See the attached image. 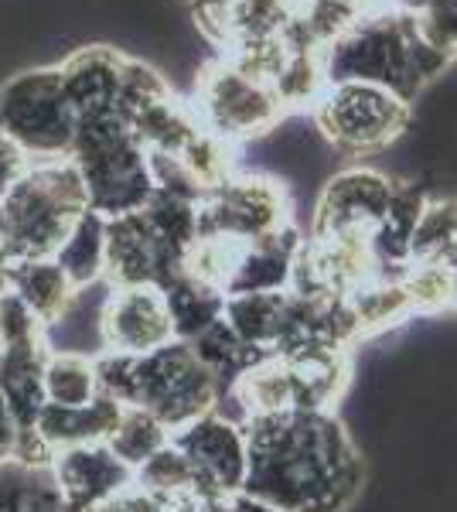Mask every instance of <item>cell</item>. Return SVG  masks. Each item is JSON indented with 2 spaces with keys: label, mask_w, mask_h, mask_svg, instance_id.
<instances>
[{
  "label": "cell",
  "mask_w": 457,
  "mask_h": 512,
  "mask_svg": "<svg viewBox=\"0 0 457 512\" xmlns=\"http://www.w3.org/2000/svg\"><path fill=\"white\" fill-rule=\"evenodd\" d=\"M249 495L287 512H352L365 458L331 410H294L246 424Z\"/></svg>",
  "instance_id": "1"
},
{
  "label": "cell",
  "mask_w": 457,
  "mask_h": 512,
  "mask_svg": "<svg viewBox=\"0 0 457 512\" xmlns=\"http://www.w3.org/2000/svg\"><path fill=\"white\" fill-rule=\"evenodd\" d=\"M451 65V59L417 35L413 14L396 7L365 14L321 52L324 82H376L410 106L444 79Z\"/></svg>",
  "instance_id": "2"
},
{
  "label": "cell",
  "mask_w": 457,
  "mask_h": 512,
  "mask_svg": "<svg viewBox=\"0 0 457 512\" xmlns=\"http://www.w3.org/2000/svg\"><path fill=\"white\" fill-rule=\"evenodd\" d=\"M99 393L140 407L174 434L219 403V383L185 342H168L147 355H96Z\"/></svg>",
  "instance_id": "3"
},
{
  "label": "cell",
  "mask_w": 457,
  "mask_h": 512,
  "mask_svg": "<svg viewBox=\"0 0 457 512\" xmlns=\"http://www.w3.org/2000/svg\"><path fill=\"white\" fill-rule=\"evenodd\" d=\"M86 188L69 158L31 161L24 178L0 202V243L14 260H52L82 212Z\"/></svg>",
  "instance_id": "4"
},
{
  "label": "cell",
  "mask_w": 457,
  "mask_h": 512,
  "mask_svg": "<svg viewBox=\"0 0 457 512\" xmlns=\"http://www.w3.org/2000/svg\"><path fill=\"white\" fill-rule=\"evenodd\" d=\"M69 161L82 178L89 209L103 219L140 212L154 195L147 151L130 134L127 120L116 113L76 120Z\"/></svg>",
  "instance_id": "5"
},
{
  "label": "cell",
  "mask_w": 457,
  "mask_h": 512,
  "mask_svg": "<svg viewBox=\"0 0 457 512\" xmlns=\"http://www.w3.org/2000/svg\"><path fill=\"white\" fill-rule=\"evenodd\" d=\"M311 120L328 147L345 158H376L413 127V106L376 82H328Z\"/></svg>",
  "instance_id": "6"
},
{
  "label": "cell",
  "mask_w": 457,
  "mask_h": 512,
  "mask_svg": "<svg viewBox=\"0 0 457 512\" xmlns=\"http://www.w3.org/2000/svg\"><path fill=\"white\" fill-rule=\"evenodd\" d=\"M52 355L48 328L18 301V294L0 297V393L7 396L21 427V458L18 465L48 468L52 454L38 444L35 424L45 407V362Z\"/></svg>",
  "instance_id": "7"
},
{
  "label": "cell",
  "mask_w": 457,
  "mask_h": 512,
  "mask_svg": "<svg viewBox=\"0 0 457 512\" xmlns=\"http://www.w3.org/2000/svg\"><path fill=\"white\" fill-rule=\"evenodd\" d=\"M0 134L31 161L69 158L76 140V113L62 93L58 69L24 65L0 82Z\"/></svg>",
  "instance_id": "8"
},
{
  "label": "cell",
  "mask_w": 457,
  "mask_h": 512,
  "mask_svg": "<svg viewBox=\"0 0 457 512\" xmlns=\"http://www.w3.org/2000/svg\"><path fill=\"white\" fill-rule=\"evenodd\" d=\"M191 110L209 134L222 137L232 147L267 137L284 120V106L267 82L246 76L222 55L195 72Z\"/></svg>",
  "instance_id": "9"
},
{
  "label": "cell",
  "mask_w": 457,
  "mask_h": 512,
  "mask_svg": "<svg viewBox=\"0 0 457 512\" xmlns=\"http://www.w3.org/2000/svg\"><path fill=\"white\" fill-rule=\"evenodd\" d=\"M290 222L287 185L267 171H239L198 202V236H222L239 246L280 233Z\"/></svg>",
  "instance_id": "10"
},
{
  "label": "cell",
  "mask_w": 457,
  "mask_h": 512,
  "mask_svg": "<svg viewBox=\"0 0 457 512\" xmlns=\"http://www.w3.org/2000/svg\"><path fill=\"white\" fill-rule=\"evenodd\" d=\"M171 444L185 454L202 499H229L246 489L249 478V437L246 427L232 417L209 410L181 431L171 434Z\"/></svg>",
  "instance_id": "11"
},
{
  "label": "cell",
  "mask_w": 457,
  "mask_h": 512,
  "mask_svg": "<svg viewBox=\"0 0 457 512\" xmlns=\"http://www.w3.org/2000/svg\"><path fill=\"white\" fill-rule=\"evenodd\" d=\"M396 178L372 164H348L324 178L311 209L307 236H365L393 198Z\"/></svg>",
  "instance_id": "12"
},
{
  "label": "cell",
  "mask_w": 457,
  "mask_h": 512,
  "mask_svg": "<svg viewBox=\"0 0 457 512\" xmlns=\"http://www.w3.org/2000/svg\"><path fill=\"white\" fill-rule=\"evenodd\" d=\"M376 270L365 236H307L290 291L304 297H348Z\"/></svg>",
  "instance_id": "13"
},
{
  "label": "cell",
  "mask_w": 457,
  "mask_h": 512,
  "mask_svg": "<svg viewBox=\"0 0 457 512\" xmlns=\"http://www.w3.org/2000/svg\"><path fill=\"white\" fill-rule=\"evenodd\" d=\"M99 338L116 355H147L178 342L161 287H113L99 311Z\"/></svg>",
  "instance_id": "14"
},
{
  "label": "cell",
  "mask_w": 457,
  "mask_h": 512,
  "mask_svg": "<svg viewBox=\"0 0 457 512\" xmlns=\"http://www.w3.org/2000/svg\"><path fill=\"white\" fill-rule=\"evenodd\" d=\"M181 270V256L171 253L140 212L106 219V267L103 280L113 287H161Z\"/></svg>",
  "instance_id": "15"
},
{
  "label": "cell",
  "mask_w": 457,
  "mask_h": 512,
  "mask_svg": "<svg viewBox=\"0 0 457 512\" xmlns=\"http://www.w3.org/2000/svg\"><path fill=\"white\" fill-rule=\"evenodd\" d=\"M58 499L65 512H93L134 482V468L123 465L106 444H79V448L55 451L48 461Z\"/></svg>",
  "instance_id": "16"
},
{
  "label": "cell",
  "mask_w": 457,
  "mask_h": 512,
  "mask_svg": "<svg viewBox=\"0 0 457 512\" xmlns=\"http://www.w3.org/2000/svg\"><path fill=\"white\" fill-rule=\"evenodd\" d=\"M123 65H127V52L110 41L79 45L62 62H55L58 82H62V93L69 99L76 120L103 117V113L120 117Z\"/></svg>",
  "instance_id": "17"
},
{
  "label": "cell",
  "mask_w": 457,
  "mask_h": 512,
  "mask_svg": "<svg viewBox=\"0 0 457 512\" xmlns=\"http://www.w3.org/2000/svg\"><path fill=\"white\" fill-rule=\"evenodd\" d=\"M304 246V229L290 222L280 233L253 239L239 250L236 270L226 294H284L294 280L297 256Z\"/></svg>",
  "instance_id": "18"
},
{
  "label": "cell",
  "mask_w": 457,
  "mask_h": 512,
  "mask_svg": "<svg viewBox=\"0 0 457 512\" xmlns=\"http://www.w3.org/2000/svg\"><path fill=\"white\" fill-rule=\"evenodd\" d=\"M120 414H123V403L106 393H96L82 407L45 403L35 424V437L48 454L79 448V444H106V437L113 434Z\"/></svg>",
  "instance_id": "19"
},
{
  "label": "cell",
  "mask_w": 457,
  "mask_h": 512,
  "mask_svg": "<svg viewBox=\"0 0 457 512\" xmlns=\"http://www.w3.org/2000/svg\"><path fill=\"white\" fill-rule=\"evenodd\" d=\"M345 304H348V311H352L359 342L389 335L393 328L413 321V311L403 294L400 274H372L365 284H359L345 297Z\"/></svg>",
  "instance_id": "20"
},
{
  "label": "cell",
  "mask_w": 457,
  "mask_h": 512,
  "mask_svg": "<svg viewBox=\"0 0 457 512\" xmlns=\"http://www.w3.org/2000/svg\"><path fill=\"white\" fill-rule=\"evenodd\" d=\"M127 127L147 154H178L202 130V123H198L191 103L178 99L174 93H164L151 99L147 106H140L127 120Z\"/></svg>",
  "instance_id": "21"
},
{
  "label": "cell",
  "mask_w": 457,
  "mask_h": 512,
  "mask_svg": "<svg viewBox=\"0 0 457 512\" xmlns=\"http://www.w3.org/2000/svg\"><path fill=\"white\" fill-rule=\"evenodd\" d=\"M11 294H18V301L45 328H52L55 321L69 315L79 297V291L69 284V277L62 274L55 260H21L14 267Z\"/></svg>",
  "instance_id": "22"
},
{
  "label": "cell",
  "mask_w": 457,
  "mask_h": 512,
  "mask_svg": "<svg viewBox=\"0 0 457 512\" xmlns=\"http://www.w3.org/2000/svg\"><path fill=\"white\" fill-rule=\"evenodd\" d=\"M164 304H168L171 315V328L178 342H191L212 328L215 321H222V311H226V294L219 287H209L202 280H195L185 270H178L168 284H161Z\"/></svg>",
  "instance_id": "23"
},
{
  "label": "cell",
  "mask_w": 457,
  "mask_h": 512,
  "mask_svg": "<svg viewBox=\"0 0 457 512\" xmlns=\"http://www.w3.org/2000/svg\"><path fill=\"white\" fill-rule=\"evenodd\" d=\"M52 260L62 267V274L69 277V284L76 291L99 284L106 267V219L93 209L82 212Z\"/></svg>",
  "instance_id": "24"
},
{
  "label": "cell",
  "mask_w": 457,
  "mask_h": 512,
  "mask_svg": "<svg viewBox=\"0 0 457 512\" xmlns=\"http://www.w3.org/2000/svg\"><path fill=\"white\" fill-rule=\"evenodd\" d=\"M403 294L413 321L437 318L457 308V263L454 260H413L400 270Z\"/></svg>",
  "instance_id": "25"
},
{
  "label": "cell",
  "mask_w": 457,
  "mask_h": 512,
  "mask_svg": "<svg viewBox=\"0 0 457 512\" xmlns=\"http://www.w3.org/2000/svg\"><path fill=\"white\" fill-rule=\"evenodd\" d=\"M284 301H287V291L284 294H226L222 321H226L246 345L270 355L280 338V325H284Z\"/></svg>",
  "instance_id": "26"
},
{
  "label": "cell",
  "mask_w": 457,
  "mask_h": 512,
  "mask_svg": "<svg viewBox=\"0 0 457 512\" xmlns=\"http://www.w3.org/2000/svg\"><path fill=\"white\" fill-rule=\"evenodd\" d=\"M134 482L140 485V489L157 495V499H161L171 512L188 509V506H195V502H205L195 489V475H191V465L185 461V454L174 448L171 441L164 444L154 458H147L144 465L137 468Z\"/></svg>",
  "instance_id": "27"
},
{
  "label": "cell",
  "mask_w": 457,
  "mask_h": 512,
  "mask_svg": "<svg viewBox=\"0 0 457 512\" xmlns=\"http://www.w3.org/2000/svg\"><path fill=\"white\" fill-rule=\"evenodd\" d=\"M185 345L195 352V359L215 376L219 390H226L232 379H239L249 366H253V362H260L263 355H267V352H256L253 345H246L243 338L226 325V321H215L212 328H205L202 335L191 338V342H185Z\"/></svg>",
  "instance_id": "28"
},
{
  "label": "cell",
  "mask_w": 457,
  "mask_h": 512,
  "mask_svg": "<svg viewBox=\"0 0 457 512\" xmlns=\"http://www.w3.org/2000/svg\"><path fill=\"white\" fill-rule=\"evenodd\" d=\"M413 260H457V195L430 192L410 239Z\"/></svg>",
  "instance_id": "29"
},
{
  "label": "cell",
  "mask_w": 457,
  "mask_h": 512,
  "mask_svg": "<svg viewBox=\"0 0 457 512\" xmlns=\"http://www.w3.org/2000/svg\"><path fill=\"white\" fill-rule=\"evenodd\" d=\"M45 403H58V407H82L99 393L96 362L79 352H55L45 362Z\"/></svg>",
  "instance_id": "30"
},
{
  "label": "cell",
  "mask_w": 457,
  "mask_h": 512,
  "mask_svg": "<svg viewBox=\"0 0 457 512\" xmlns=\"http://www.w3.org/2000/svg\"><path fill=\"white\" fill-rule=\"evenodd\" d=\"M178 161L188 171V178L202 188V195L226 185L232 175H239V147L226 144V140L209 134L205 127L181 147Z\"/></svg>",
  "instance_id": "31"
},
{
  "label": "cell",
  "mask_w": 457,
  "mask_h": 512,
  "mask_svg": "<svg viewBox=\"0 0 457 512\" xmlns=\"http://www.w3.org/2000/svg\"><path fill=\"white\" fill-rule=\"evenodd\" d=\"M0 512H65L48 468L0 465Z\"/></svg>",
  "instance_id": "32"
},
{
  "label": "cell",
  "mask_w": 457,
  "mask_h": 512,
  "mask_svg": "<svg viewBox=\"0 0 457 512\" xmlns=\"http://www.w3.org/2000/svg\"><path fill=\"white\" fill-rule=\"evenodd\" d=\"M168 441H171V431L161 424V420L151 417L140 407H123L113 434L106 437V448H110L123 465L137 472V468L144 465L147 458H154Z\"/></svg>",
  "instance_id": "33"
},
{
  "label": "cell",
  "mask_w": 457,
  "mask_h": 512,
  "mask_svg": "<svg viewBox=\"0 0 457 512\" xmlns=\"http://www.w3.org/2000/svg\"><path fill=\"white\" fill-rule=\"evenodd\" d=\"M140 216L147 219V226L154 229V236L168 246L171 253H178L185 260L188 246L198 239V202L171 192H157L147 198V205L140 209Z\"/></svg>",
  "instance_id": "34"
},
{
  "label": "cell",
  "mask_w": 457,
  "mask_h": 512,
  "mask_svg": "<svg viewBox=\"0 0 457 512\" xmlns=\"http://www.w3.org/2000/svg\"><path fill=\"white\" fill-rule=\"evenodd\" d=\"M324 86L328 82H324L321 72V55L301 52V48H290L287 62L280 65V72L270 82L273 96L280 99L284 113H311V106L318 103Z\"/></svg>",
  "instance_id": "35"
},
{
  "label": "cell",
  "mask_w": 457,
  "mask_h": 512,
  "mask_svg": "<svg viewBox=\"0 0 457 512\" xmlns=\"http://www.w3.org/2000/svg\"><path fill=\"white\" fill-rule=\"evenodd\" d=\"M239 250H243V246L232 243V239L198 236L195 243L188 246L185 260H181V270L195 280H202V284L219 287V291L226 294L232 270H236V260H239Z\"/></svg>",
  "instance_id": "36"
},
{
  "label": "cell",
  "mask_w": 457,
  "mask_h": 512,
  "mask_svg": "<svg viewBox=\"0 0 457 512\" xmlns=\"http://www.w3.org/2000/svg\"><path fill=\"white\" fill-rule=\"evenodd\" d=\"M413 24L430 48L457 62V0H427L420 11H413Z\"/></svg>",
  "instance_id": "37"
},
{
  "label": "cell",
  "mask_w": 457,
  "mask_h": 512,
  "mask_svg": "<svg viewBox=\"0 0 457 512\" xmlns=\"http://www.w3.org/2000/svg\"><path fill=\"white\" fill-rule=\"evenodd\" d=\"M188 18L195 24L198 38H205L209 45L229 48V24H232V4L236 0H185Z\"/></svg>",
  "instance_id": "38"
},
{
  "label": "cell",
  "mask_w": 457,
  "mask_h": 512,
  "mask_svg": "<svg viewBox=\"0 0 457 512\" xmlns=\"http://www.w3.org/2000/svg\"><path fill=\"white\" fill-rule=\"evenodd\" d=\"M93 512H171L157 495L147 489H140L137 482H130L127 489H120L113 499H106L103 506H96Z\"/></svg>",
  "instance_id": "39"
},
{
  "label": "cell",
  "mask_w": 457,
  "mask_h": 512,
  "mask_svg": "<svg viewBox=\"0 0 457 512\" xmlns=\"http://www.w3.org/2000/svg\"><path fill=\"white\" fill-rule=\"evenodd\" d=\"M31 168V158L21 151L14 140H7L0 134V202L11 195V188L24 178V171Z\"/></svg>",
  "instance_id": "40"
},
{
  "label": "cell",
  "mask_w": 457,
  "mask_h": 512,
  "mask_svg": "<svg viewBox=\"0 0 457 512\" xmlns=\"http://www.w3.org/2000/svg\"><path fill=\"white\" fill-rule=\"evenodd\" d=\"M18 458H21V427L11 403H7V396L0 393V465H11Z\"/></svg>",
  "instance_id": "41"
},
{
  "label": "cell",
  "mask_w": 457,
  "mask_h": 512,
  "mask_svg": "<svg viewBox=\"0 0 457 512\" xmlns=\"http://www.w3.org/2000/svg\"><path fill=\"white\" fill-rule=\"evenodd\" d=\"M226 506H229V512H287V509L273 506V502L256 499V495H249V492H236V495H229Z\"/></svg>",
  "instance_id": "42"
},
{
  "label": "cell",
  "mask_w": 457,
  "mask_h": 512,
  "mask_svg": "<svg viewBox=\"0 0 457 512\" xmlns=\"http://www.w3.org/2000/svg\"><path fill=\"white\" fill-rule=\"evenodd\" d=\"M14 267H18V260H14V256L7 253V246L0 243V297H4V294H11Z\"/></svg>",
  "instance_id": "43"
},
{
  "label": "cell",
  "mask_w": 457,
  "mask_h": 512,
  "mask_svg": "<svg viewBox=\"0 0 457 512\" xmlns=\"http://www.w3.org/2000/svg\"><path fill=\"white\" fill-rule=\"evenodd\" d=\"M195 512H229V506H226V499H205Z\"/></svg>",
  "instance_id": "44"
},
{
  "label": "cell",
  "mask_w": 457,
  "mask_h": 512,
  "mask_svg": "<svg viewBox=\"0 0 457 512\" xmlns=\"http://www.w3.org/2000/svg\"><path fill=\"white\" fill-rule=\"evenodd\" d=\"M198 506H202V502H195V506H188V509H174V512H195Z\"/></svg>",
  "instance_id": "45"
},
{
  "label": "cell",
  "mask_w": 457,
  "mask_h": 512,
  "mask_svg": "<svg viewBox=\"0 0 457 512\" xmlns=\"http://www.w3.org/2000/svg\"><path fill=\"white\" fill-rule=\"evenodd\" d=\"M454 263H457V260H454Z\"/></svg>",
  "instance_id": "46"
}]
</instances>
